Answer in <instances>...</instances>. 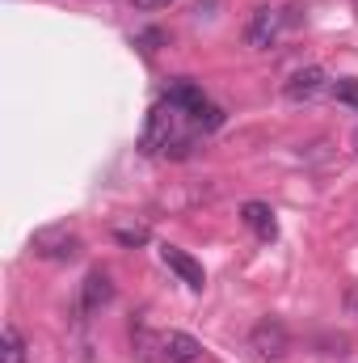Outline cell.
Returning a JSON list of instances; mask_svg holds the SVG:
<instances>
[{
  "label": "cell",
  "mask_w": 358,
  "mask_h": 363,
  "mask_svg": "<svg viewBox=\"0 0 358 363\" xmlns=\"http://www.w3.org/2000/svg\"><path fill=\"white\" fill-rule=\"evenodd\" d=\"M329 89H333V81L325 77V68H316V64H312V68H299V72L287 81V89H282V93H287V101H295V106H299V101H316L321 93H329Z\"/></svg>",
  "instance_id": "5b68a950"
},
{
  "label": "cell",
  "mask_w": 358,
  "mask_h": 363,
  "mask_svg": "<svg viewBox=\"0 0 358 363\" xmlns=\"http://www.w3.org/2000/svg\"><path fill=\"white\" fill-rule=\"evenodd\" d=\"M161 101H165V106H173L178 114H185V118H190V114L207 101V93L198 89L194 81H173V85L165 89V97H161Z\"/></svg>",
  "instance_id": "ba28073f"
},
{
  "label": "cell",
  "mask_w": 358,
  "mask_h": 363,
  "mask_svg": "<svg viewBox=\"0 0 358 363\" xmlns=\"http://www.w3.org/2000/svg\"><path fill=\"white\" fill-rule=\"evenodd\" d=\"M346 308H350V313L358 317V283L350 287V291H346Z\"/></svg>",
  "instance_id": "4fadbf2b"
},
{
  "label": "cell",
  "mask_w": 358,
  "mask_h": 363,
  "mask_svg": "<svg viewBox=\"0 0 358 363\" xmlns=\"http://www.w3.org/2000/svg\"><path fill=\"white\" fill-rule=\"evenodd\" d=\"M161 262L169 267V271L178 274L181 283L190 287V291H202V283H207V274H202V267L185 254V250H178V245H161Z\"/></svg>",
  "instance_id": "8992f818"
},
{
  "label": "cell",
  "mask_w": 358,
  "mask_h": 363,
  "mask_svg": "<svg viewBox=\"0 0 358 363\" xmlns=\"http://www.w3.org/2000/svg\"><path fill=\"white\" fill-rule=\"evenodd\" d=\"M333 97L342 101V106H350V110H358V81H333Z\"/></svg>",
  "instance_id": "7c38bea8"
},
{
  "label": "cell",
  "mask_w": 358,
  "mask_h": 363,
  "mask_svg": "<svg viewBox=\"0 0 358 363\" xmlns=\"http://www.w3.org/2000/svg\"><path fill=\"white\" fill-rule=\"evenodd\" d=\"M249 342H253V351H258L262 359H282V355L291 351V334H287V325H282L278 317H262V321L253 325Z\"/></svg>",
  "instance_id": "3957f363"
},
{
  "label": "cell",
  "mask_w": 358,
  "mask_h": 363,
  "mask_svg": "<svg viewBox=\"0 0 358 363\" xmlns=\"http://www.w3.org/2000/svg\"><path fill=\"white\" fill-rule=\"evenodd\" d=\"M25 351H30V347H25L21 330L8 321V325H4V363H25Z\"/></svg>",
  "instance_id": "30bf717a"
},
{
  "label": "cell",
  "mask_w": 358,
  "mask_h": 363,
  "mask_svg": "<svg viewBox=\"0 0 358 363\" xmlns=\"http://www.w3.org/2000/svg\"><path fill=\"white\" fill-rule=\"evenodd\" d=\"M114 287H110V274L105 271H89L81 283V313H97L101 304H110Z\"/></svg>",
  "instance_id": "52a82bcc"
},
{
  "label": "cell",
  "mask_w": 358,
  "mask_h": 363,
  "mask_svg": "<svg viewBox=\"0 0 358 363\" xmlns=\"http://www.w3.org/2000/svg\"><path fill=\"white\" fill-rule=\"evenodd\" d=\"M114 241H118V245H148L152 233H148L144 224H122V228H114Z\"/></svg>",
  "instance_id": "8fae6325"
},
{
  "label": "cell",
  "mask_w": 358,
  "mask_h": 363,
  "mask_svg": "<svg viewBox=\"0 0 358 363\" xmlns=\"http://www.w3.org/2000/svg\"><path fill=\"white\" fill-rule=\"evenodd\" d=\"M241 220H245L262 241H274V237H278V220H274L270 203H258V199H253V203H245V207H241Z\"/></svg>",
  "instance_id": "9c48e42d"
},
{
  "label": "cell",
  "mask_w": 358,
  "mask_h": 363,
  "mask_svg": "<svg viewBox=\"0 0 358 363\" xmlns=\"http://www.w3.org/2000/svg\"><path fill=\"white\" fill-rule=\"evenodd\" d=\"M169 0H135V9H165Z\"/></svg>",
  "instance_id": "5bb4252c"
},
{
  "label": "cell",
  "mask_w": 358,
  "mask_h": 363,
  "mask_svg": "<svg viewBox=\"0 0 358 363\" xmlns=\"http://www.w3.org/2000/svg\"><path fill=\"white\" fill-rule=\"evenodd\" d=\"M30 250L34 258H47V262H72L81 254V237L68 224H47L30 237Z\"/></svg>",
  "instance_id": "7a4b0ae2"
},
{
  "label": "cell",
  "mask_w": 358,
  "mask_h": 363,
  "mask_svg": "<svg viewBox=\"0 0 358 363\" xmlns=\"http://www.w3.org/2000/svg\"><path fill=\"white\" fill-rule=\"evenodd\" d=\"M278 34H282V13L278 9H253V17H249V26H245V43L253 47V51H270L274 43H278Z\"/></svg>",
  "instance_id": "277c9868"
},
{
  "label": "cell",
  "mask_w": 358,
  "mask_h": 363,
  "mask_svg": "<svg viewBox=\"0 0 358 363\" xmlns=\"http://www.w3.org/2000/svg\"><path fill=\"white\" fill-rule=\"evenodd\" d=\"M202 355V342L194 334H181V330H169V334H156L144 342V359L148 363H194Z\"/></svg>",
  "instance_id": "6da1fadb"
}]
</instances>
